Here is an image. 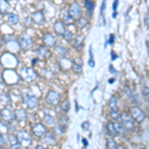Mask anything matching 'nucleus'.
I'll list each match as a JSON object with an SVG mask.
<instances>
[{
  "label": "nucleus",
  "instance_id": "nucleus-41",
  "mask_svg": "<svg viewBox=\"0 0 149 149\" xmlns=\"http://www.w3.org/2000/svg\"><path fill=\"white\" fill-rule=\"evenodd\" d=\"M0 140H1V146L5 145V139H4L3 134H1V136H0Z\"/></svg>",
  "mask_w": 149,
  "mask_h": 149
},
{
  "label": "nucleus",
  "instance_id": "nucleus-4",
  "mask_svg": "<svg viewBox=\"0 0 149 149\" xmlns=\"http://www.w3.org/2000/svg\"><path fill=\"white\" fill-rule=\"evenodd\" d=\"M19 45H20V47L22 48L23 50L28 51V50H30L31 47H32L33 41H32V39H31L30 36L23 34L20 37V39H19Z\"/></svg>",
  "mask_w": 149,
  "mask_h": 149
},
{
  "label": "nucleus",
  "instance_id": "nucleus-34",
  "mask_svg": "<svg viewBox=\"0 0 149 149\" xmlns=\"http://www.w3.org/2000/svg\"><path fill=\"white\" fill-rule=\"evenodd\" d=\"M64 38H65V39H66L67 41H71V40L74 38V35L72 34V33L70 32V31H66V33L64 34Z\"/></svg>",
  "mask_w": 149,
  "mask_h": 149
},
{
  "label": "nucleus",
  "instance_id": "nucleus-10",
  "mask_svg": "<svg viewBox=\"0 0 149 149\" xmlns=\"http://www.w3.org/2000/svg\"><path fill=\"white\" fill-rule=\"evenodd\" d=\"M1 117H2V120L8 122V123L12 122L13 118H15L14 117V113L12 114V112L8 109H3L1 110Z\"/></svg>",
  "mask_w": 149,
  "mask_h": 149
},
{
  "label": "nucleus",
  "instance_id": "nucleus-29",
  "mask_svg": "<svg viewBox=\"0 0 149 149\" xmlns=\"http://www.w3.org/2000/svg\"><path fill=\"white\" fill-rule=\"evenodd\" d=\"M110 117H111V119H113L114 121H117L119 120V118H120V115L118 114V112L116 111V110H110Z\"/></svg>",
  "mask_w": 149,
  "mask_h": 149
},
{
  "label": "nucleus",
  "instance_id": "nucleus-13",
  "mask_svg": "<svg viewBox=\"0 0 149 149\" xmlns=\"http://www.w3.org/2000/svg\"><path fill=\"white\" fill-rule=\"evenodd\" d=\"M32 18H33V21L37 24H43L45 22V17L41 11H37V12H35V13H33Z\"/></svg>",
  "mask_w": 149,
  "mask_h": 149
},
{
  "label": "nucleus",
  "instance_id": "nucleus-18",
  "mask_svg": "<svg viewBox=\"0 0 149 149\" xmlns=\"http://www.w3.org/2000/svg\"><path fill=\"white\" fill-rule=\"evenodd\" d=\"M9 142H10V145L11 147L13 149L17 148L19 146V140H18V137H16V136H14L13 134H10L9 135Z\"/></svg>",
  "mask_w": 149,
  "mask_h": 149
},
{
  "label": "nucleus",
  "instance_id": "nucleus-24",
  "mask_svg": "<svg viewBox=\"0 0 149 149\" xmlns=\"http://www.w3.org/2000/svg\"><path fill=\"white\" fill-rule=\"evenodd\" d=\"M114 126H115V129L118 132V134H124L125 133V130H124V125L122 123L118 121H115L114 122Z\"/></svg>",
  "mask_w": 149,
  "mask_h": 149
},
{
  "label": "nucleus",
  "instance_id": "nucleus-25",
  "mask_svg": "<svg viewBox=\"0 0 149 149\" xmlns=\"http://www.w3.org/2000/svg\"><path fill=\"white\" fill-rule=\"evenodd\" d=\"M43 120H44L45 123L48 124V125H52V124H54V117L50 114H45L44 117H43Z\"/></svg>",
  "mask_w": 149,
  "mask_h": 149
},
{
  "label": "nucleus",
  "instance_id": "nucleus-3",
  "mask_svg": "<svg viewBox=\"0 0 149 149\" xmlns=\"http://www.w3.org/2000/svg\"><path fill=\"white\" fill-rule=\"evenodd\" d=\"M131 116L137 123H141L144 118H145V114L144 112L139 109L138 107H131Z\"/></svg>",
  "mask_w": 149,
  "mask_h": 149
},
{
  "label": "nucleus",
  "instance_id": "nucleus-6",
  "mask_svg": "<svg viewBox=\"0 0 149 149\" xmlns=\"http://www.w3.org/2000/svg\"><path fill=\"white\" fill-rule=\"evenodd\" d=\"M121 119H122V124L124 125V127L127 130H131L134 127V122L132 116H130L129 114H127L126 112H123L121 115Z\"/></svg>",
  "mask_w": 149,
  "mask_h": 149
},
{
  "label": "nucleus",
  "instance_id": "nucleus-38",
  "mask_svg": "<svg viewBox=\"0 0 149 149\" xmlns=\"http://www.w3.org/2000/svg\"><path fill=\"white\" fill-rule=\"evenodd\" d=\"M105 1H107V0H102V7H100V14H102V16H103V12H104V9H105Z\"/></svg>",
  "mask_w": 149,
  "mask_h": 149
},
{
  "label": "nucleus",
  "instance_id": "nucleus-33",
  "mask_svg": "<svg viewBox=\"0 0 149 149\" xmlns=\"http://www.w3.org/2000/svg\"><path fill=\"white\" fill-rule=\"evenodd\" d=\"M0 2H1V12H6L7 9L9 8L8 3L6 1H4V0H1Z\"/></svg>",
  "mask_w": 149,
  "mask_h": 149
},
{
  "label": "nucleus",
  "instance_id": "nucleus-1",
  "mask_svg": "<svg viewBox=\"0 0 149 149\" xmlns=\"http://www.w3.org/2000/svg\"><path fill=\"white\" fill-rule=\"evenodd\" d=\"M23 100L25 102V104L27 105L28 109H35L38 105V98L31 92H29V91L23 93Z\"/></svg>",
  "mask_w": 149,
  "mask_h": 149
},
{
  "label": "nucleus",
  "instance_id": "nucleus-2",
  "mask_svg": "<svg viewBox=\"0 0 149 149\" xmlns=\"http://www.w3.org/2000/svg\"><path fill=\"white\" fill-rule=\"evenodd\" d=\"M17 137H18L19 143H20L21 146H23V147H29V146L31 145L32 139H31L30 134H28V132L19 131L17 134Z\"/></svg>",
  "mask_w": 149,
  "mask_h": 149
},
{
  "label": "nucleus",
  "instance_id": "nucleus-35",
  "mask_svg": "<svg viewBox=\"0 0 149 149\" xmlns=\"http://www.w3.org/2000/svg\"><path fill=\"white\" fill-rule=\"evenodd\" d=\"M68 117L66 116V115H64L63 117H62V119L61 120H60V124H61V125H63L64 127H66V125H67V123H68Z\"/></svg>",
  "mask_w": 149,
  "mask_h": 149
},
{
  "label": "nucleus",
  "instance_id": "nucleus-42",
  "mask_svg": "<svg viewBox=\"0 0 149 149\" xmlns=\"http://www.w3.org/2000/svg\"><path fill=\"white\" fill-rule=\"evenodd\" d=\"M145 24H146L147 27H149V12L147 13V15H146V17H145Z\"/></svg>",
  "mask_w": 149,
  "mask_h": 149
},
{
  "label": "nucleus",
  "instance_id": "nucleus-15",
  "mask_svg": "<svg viewBox=\"0 0 149 149\" xmlns=\"http://www.w3.org/2000/svg\"><path fill=\"white\" fill-rule=\"evenodd\" d=\"M6 19H7V22L10 24V25H16L19 22V17L14 13H8L6 16Z\"/></svg>",
  "mask_w": 149,
  "mask_h": 149
},
{
  "label": "nucleus",
  "instance_id": "nucleus-30",
  "mask_svg": "<svg viewBox=\"0 0 149 149\" xmlns=\"http://www.w3.org/2000/svg\"><path fill=\"white\" fill-rule=\"evenodd\" d=\"M56 52L57 54H59L60 56H65L67 54V49L63 46H58L56 48Z\"/></svg>",
  "mask_w": 149,
  "mask_h": 149
},
{
  "label": "nucleus",
  "instance_id": "nucleus-26",
  "mask_svg": "<svg viewBox=\"0 0 149 149\" xmlns=\"http://www.w3.org/2000/svg\"><path fill=\"white\" fill-rule=\"evenodd\" d=\"M61 109L64 112H68L70 110V102L68 100H65L63 102L61 103Z\"/></svg>",
  "mask_w": 149,
  "mask_h": 149
},
{
  "label": "nucleus",
  "instance_id": "nucleus-19",
  "mask_svg": "<svg viewBox=\"0 0 149 149\" xmlns=\"http://www.w3.org/2000/svg\"><path fill=\"white\" fill-rule=\"evenodd\" d=\"M125 93H126V95H128L129 100H130L132 102H137V95H134L128 86H125Z\"/></svg>",
  "mask_w": 149,
  "mask_h": 149
},
{
  "label": "nucleus",
  "instance_id": "nucleus-14",
  "mask_svg": "<svg viewBox=\"0 0 149 149\" xmlns=\"http://www.w3.org/2000/svg\"><path fill=\"white\" fill-rule=\"evenodd\" d=\"M14 117L17 121H22L26 118V111L22 109L14 110Z\"/></svg>",
  "mask_w": 149,
  "mask_h": 149
},
{
  "label": "nucleus",
  "instance_id": "nucleus-48",
  "mask_svg": "<svg viewBox=\"0 0 149 149\" xmlns=\"http://www.w3.org/2000/svg\"><path fill=\"white\" fill-rule=\"evenodd\" d=\"M117 149H126V148L123 147V146H117Z\"/></svg>",
  "mask_w": 149,
  "mask_h": 149
},
{
  "label": "nucleus",
  "instance_id": "nucleus-44",
  "mask_svg": "<svg viewBox=\"0 0 149 149\" xmlns=\"http://www.w3.org/2000/svg\"><path fill=\"white\" fill-rule=\"evenodd\" d=\"M83 143H84V145H85V147H86V146L88 145V140H86V138H83Z\"/></svg>",
  "mask_w": 149,
  "mask_h": 149
},
{
  "label": "nucleus",
  "instance_id": "nucleus-49",
  "mask_svg": "<svg viewBox=\"0 0 149 149\" xmlns=\"http://www.w3.org/2000/svg\"><path fill=\"white\" fill-rule=\"evenodd\" d=\"M116 15H117V13H116V12H113V14H112V17H116Z\"/></svg>",
  "mask_w": 149,
  "mask_h": 149
},
{
  "label": "nucleus",
  "instance_id": "nucleus-27",
  "mask_svg": "<svg viewBox=\"0 0 149 149\" xmlns=\"http://www.w3.org/2000/svg\"><path fill=\"white\" fill-rule=\"evenodd\" d=\"M107 149H117L116 143H115V141L112 138H109V140H107Z\"/></svg>",
  "mask_w": 149,
  "mask_h": 149
},
{
  "label": "nucleus",
  "instance_id": "nucleus-16",
  "mask_svg": "<svg viewBox=\"0 0 149 149\" xmlns=\"http://www.w3.org/2000/svg\"><path fill=\"white\" fill-rule=\"evenodd\" d=\"M107 132L110 134L111 136H116L118 134V132L115 129V126H114V123L111 121H107Z\"/></svg>",
  "mask_w": 149,
  "mask_h": 149
},
{
  "label": "nucleus",
  "instance_id": "nucleus-20",
  "mask_svg": "<svg viewBox=\"0 0 149 149\" xmlns=\"http://www.w3.org/2000/svg\"><path fill=\"white\" fill-rule=\"evenodd\" d=\"M109 107L110 110H116L117 111V100H116V97H111L109 102Z\"/></svg>",
  "mask_w": 149,
  "mask_h": 149
},
{
  "label": "nucleus",
  "instance_id": "nucleus-11",
  "mask_svg": "<svg viewBox=\"0 0 149 149\" xmlns=\"http://www.w3.org/2000/svg\"><path fill=\"white\" fill-rule=\"evenodd\" d=\"M54 31L58 36H64V34L66 33V29H65V25L63 22L61 21H57L54 24Z\"/></svg>",
  "mask_w": 149,
  "mask_h": 149
},
{
  "label": "nucleus",
  "instance_id": "nucleus-31",
  "mask_svg": "<svg viewBox=\"0 0 149 149\" xmlns=\"http://www.w3.org/2000/svg\"><path fill=\"white\" fill-rule=\"evenodd\" d=\"M142 95L144 98H145V100L147 102H149V88H147V86H144V88H142Z\"/></svg>",
  "mask_w": 149,
  "mask_h": 149
},
{
  "label": "nucleus",
  "instance_id": "nucleus-7",
  "mask_svg": "<svg viewBox=\"0 0 149 149\" xmlns=\"http://www.w3.org/2000/svg\"><path fill=\"white\" fill-rule=\"evenodd\" d=\"M21 76L25 81H32L37 77V74L34 72V70L32 68H24L21 71Z\"/></svg>",
  "mask_w": 149,
  "mask_h": 149
},
{
  "label": "nucleus",
  "instance_id": "nucleus-36",
  "mask_svg": "<svg viewBox=\"0 0 149 149\" xmlns=\"http://www.w3.org/2000/svg\"><path fill=\"white\" fill-rule=\"evenodd\" d=\"M73 67H74V72H77V73H81V70H83V68H81V65H79V64L74 63V64L73 65Z\"/></svg>",
  "mask_w": 149,
  "mask_h": 149
},
{
  "label": "nucleus",
  "instance_id": "nucleus-5",
  "mask_svg": "<svg viewBox=\"0 0 149 149\" xmlns=\"http://www.w3.org/2000/svg\"><path fill=\"white\" fill-rule=\"evenodd\" d=\"M60 95L55 91H50L46 95V102L51 105H56L59 103Z\"/></svg>",
  "mask_w": 149,
  "mask_h": 149
},
{
  "label": "nucleus",
  "instance_id": "nucleus-50",
  "mask_svg": "<svg viewBox=\"0 0 149 149\" xmlns=\"http://www.w3.org/2000/svg\"><path fill=\"white\" fill-rule=\"evenodd\" d=\"M15 149H21V148H20V146H18V147H17V148H15Z\"/></svg>",
  "mask_w": 149,
  "mask_h": 149
},
{
  "label": "nucleus",
  "instance_id": "nucleus-17",
  "mask_svg": "<svg viewBox=\"0 0 149 149\" xmlns=\"http://www.w3.org/2000/svg\"><path fill=\"white\" fill-rule=\"evenodd\" d=\"M36 54L39 59H46V57L48 56V51L44 47H39L36 50Z\"/></svg>",
  "mask_w": 149,
  "mask_h": 149
},
{
  "label": "nucleus",
  "instance_id": "nucleus-52",
  "mask_svg": "<svg viewBox=\"0 0 149 149\" xmlns=\"http://www.w3.org/2000/svg\"><path fill=\"white\" fill-rule=\"evenodd\" d=\"M141 149H145V148H141Z\"/></svg>",
  "mask_w": 149,
  "mask_h": 149
},
{
  "label": "nucleus",
  "instance_id": "nucleus-46",
  "mask_svg": "<svg viewBox=\"0 0 149 149\" xmlns=\"http://www.w3.org/2000/svg\"><path fill=\"white\" fill-rule=\"evenodd\" d=\"M36 149H48V148L44 147V146H41V145H39V146H37V147H36Z\"/></svg>",
  "mask_w": 149,
  "mask_h": 149
},
{
  "label": "nucleus",
  "instance_id": "nucleus-9",
  "mask_svg": "<svg viewBox=\"0 0 149 149\" xmlns=\"http://www.w3.org/2000/svg\"><path fill=\"white\" fill-rule=\"evenodd\" d=\"M69 13L72 15L73 18H76V19H79L81 14V7L79 5L78 3H73L71 6H70V9H69Z\"/></svg>",
  "mask_w": 149,
  "mask_h": 149
},
{
  "label": "nucleus",
  "instance_id": "nucleus-39",
  "mask_svg": "<svg viewBox=\"0 0 149 149\" xmlns=\"http://www.w3.org/2000/svg\"><path fill=\"white\" fill-rule=\"evenodd\" d=\"M117 6H118V0H114V1H113V5H112V9H113V12H116Z\"/></svg>",
  "mask_w": 149,
  "mask_h": 149
},
{
  "label": "nucleus",
  "instance_id": "nucleus-51",
  "mask_svg": "<svg viewBox=\"0 0 149 149\" xmlns=\"http://www.w3.org/2000/svg\"><path fill=\"white\" fill-rule=\"evenodd\" d=\"M147 114H148V117H149V109H148V112H147Z\"/></svg>",
  "mask_w": 149,
  "mask_h": 149
},
{
  "label": "nucleus",
  "instance_id": "nucleus-22",
  "mask_svg": "<svg viewBox=\"0 0 149 149\" xmlns=\"http://www.w3.org/2000/svg\"><path fill=\"white\" fill-rule=\"evenodd\" d=\"M63 21L66 24H73L74 18L72 17V15L69 13V12H66V13L63 14Z\"/></svg>",
  "mask_w": 149,
  "mask_h": 149
},
{
  "label": "nucleus",
  "instance_id": "nucleus-47",
  "mask_svg": "<svg viewBox=\"0 0 149 149\" xmlns=\"http://www.w3.org/2000/svg\"><path fill=\"white\" fill-rule=\"evenodd\" d=\"M109 84H113V81H114V79H110V80H109Z\"/></svg>",
  "mask_w": 149,
  "mask_h": 149
},
{
  "label": "nucleus",
  "instance_id": "nucleus-37",
  "mask_svg": "<svg viewBox=\"0 0 149 149\" xmlns=\"http://www.w3.org/2000/svg\"><path fill=\"white\" fill-rule=\"evenodd\" d=\"M81 128H83L85 131H88V128H90V122H88V121H84L83 123H81Z\"/></svg>",
  "mask_w": 149,
  "mask_h": 149
},
{
  "label": "nucleus",
  "instance_id": "nucleus-8",
  "mask_svg": "<svg viewBox=\"0 0 149 149\" xmlns=\"http://www.w3.org/2000/svg\"><path fill=\"white\" fill-rule=\"evenodd\" d=\"M32 132L34 133L35 136L41 138L46 134V128H45V126L42 123H35L32 126Z\"/></svg>",
  "mask_w": 149,
  "mask_h": 149
},
{
  "label": "nucleus",
  "instance_id": "nucleus-28",
  "mask_svg": "<svg viewBox=\"0 0 149 149\" xmlns=\"http://www.w3.org/2000/svg\"><path fill=\"white\" fill-rule=\"evenodd\" d=\"M78 25L79 27H81V29L86 28L88 26V20L85 18H79L78 19Z\"/></svg>",
  "mask_w": 149,
  "mask_h": 149
},
{
  "label": "nucleus",
  "instance_id": "nucleus-43",
  "mask_svg": "<svg viewBox=\"0 0 149 149\" xmlns=\"http://www.w3.org/2000/svg\"><path fill=\"white\" fill-rule=\"evenodd\" d=\"M109 72H110V73H112V74H116V71L113 69V66H112V65H110V66H109Z\"/></svg>",
  "mask_w": 149,
  "mask_h": 149
},
{
  "label": "nucleus",
  "instance_id": "nucleus-23",
  "mask_svg": "<svg viewBox=\"0 0 149 149\" xmlns=\"http://www.w3.org/2000/svg\"><path fill=\"white\" fill-rule=\"evenodd\" d=\"M85 5H86V10H88V14L93 13V8H95V4H93V2L91 1V0H85Z\"/></svg>",
  "mask_w": 149,
  "mask_h": 149
},
{
  "label": "nucleus",
  "instance_id": "nucleus-21",
  "mask_svg": "<svg viewBox=\"0 0 149 149\" xmlns=\"http://www.w3.org/2000/svg\"><path fill=\"white\" fill-rule=\"evenodd\" d=\"M84 44V37L83 36H77L76 39H74V46L77 48V49H81L83 47Z\"/></svg>",
  "mask_w": 149,
  "mask_h": 149
},
{
  "label": "nucleus",
  "instance_id": "nucleus-12",
  "mask_svg": "<svg viewBox=\"0 0 149 149\" xmlns=\"http://www.w3.org/2000/svg\"><path fill=\"white\" fill-rule=\"evenodd\" d=\"M43 43H44L45 46L51 48L55 46V43H56V39L52 34H46L43 38Z\"/></svg>",
  "mask_w": 149,
  "mask_h": 149
},
{
  "label": "nucleus",
  "instance_id": "nucleus-40",
  "mask_svg": "<svg viewBox=\"0 0 149 149\" xmlns=\"http://www.w3.org/2000/svg\"><path fill=\"white\" fill-rule=\"evenodd\" d=\"M113 42H114V35L113 34H110L109 43V44H113Z\"/></svg>",
  "mask_w": 149,
  "mask_h": 149
},
{
  "label": "nucleus",
  "instance_id": "nucleus-32",
  "mask_svg": "<svg viewBox=\"0 0 149 149\" xmlns=\"http://www.w3.org/2000/svg\"><path fill=\"white\" fill-rule=\"evenodd\" d=\"M45 141H46V143H48V144H55L56 143V140H55L54 136H52L51 134H49V135H47L46 137H45Z\"/></svg>",
  "mask_w": 149,
  "mask_h": 149
},
{
  "label": "nucleus",
  "instance_id": "nucleus-45",
  "mask_svg": "<svg viewBox=\"0 0 149 149\" xmlns=\"http://www.w3.org/2000/svg\"><path fill=\"white\" fill-rule=\"evenodd\" d=\"M111 58H112L111 60H113V61H114V60H115V59H116V58H117V56H116V55H114V52H111Z\"/></svg>",
  "mask_w": 149,
  "mask_h": 149
}]
</instances>
